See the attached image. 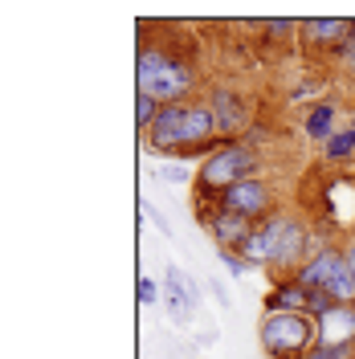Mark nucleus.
Wrapping results in <instances>:
<instances>
[{
	"mask_svg": "<svg viewBox=\"0 0 355 359\" xmlns=\"http://www.w3.org/2000/svg\"><path fill=\"white\" fill-rule=\"evenodd\" d=\"M225 143L229 139L221 135V123H217V111H213L208 98L159 107L156 127L147 131V147L156 156H172V159H208Z\"/></svg>",
	"mask_w": 355,
	"mask_h": 359,
	"instance_id": "obj_1",
	"label": "nucleus"
},
{
	"mask_svg": "<svg viewBox=\"0 0 355 359\" xmlns=\"http://www.w3.org/2000/svg\"><path fill=\"white\" fill-rule=\"evenodd\" d=\"M314 245L319 241L311 237L307 217L294 212V208H278L253 229V237L237 249V257L249 269H269L274 278H290V273L302 269V262L314 253Z\"/></svg>",
	"mask_w": 355,
	"mask_h": 359,
	"instance_id": "obj_2",
	"label": "nucleus"
},
{
	"mask_svg": "<svg viewBox=\"0 0 355 359\" xmlns=\"http://www.w3.org/2000/svg\"><path fill=\"white\" fill-rule=\"evenodd\" d=\"M257 168H262L257 147L245 143V139H229V143L217 147L208 159H200V168H196V196H200V204L217 201V196L229 192L233 184L257 176Z\"/></svg>",
	"mask_w": 355,
	"mask_h": 359,
	"instance_id": "obj_3",
	"label": "nucleus"
},
{
	"mask_svg": "<svg viewBox=\"0 0 355 359\" xmlns=\"http://www.w3.org/2000/svg\"><path fill=\"white\" fill-rule=\"evenodd\" d=\"M294 278L307 290H319L327 298H335L339 306H355V278H351V266H347V253H343V241L314 245V253L302 262V269Z\"/></svg>",
	"mask_w": 355,
	"mask_h": 359,
	"instance_id": "obj_4",
	"label": "nucleus"
},
{
	"mask_svg": "<svg viewBox=\"0 0 355 359\" xmlns=\"http://www.w3.org/2000/svg\"><path fill=\"white\" fill-rule=\"evenodd\" d=\"M319 339L311 314H286V311H266L257 323V343L269 359H307Z\"/></svg>",
	"mask_w": 355,
	"mask_h": 359,
	"instance_id": "obj_5",
	"label": "nucleus"
},
{
	"mask_svg": "<svg viewBox=\"0 0 355 359\" xmlns=\"http://www.w3.org/2000/svg\"><path fill=\"white\" fill-rule=\"evenodd\" d=\"M139 90L152 94L159 107H172V102H192L196 94V66L184 62L180 53H172L163 66H152L139 74Z\"/></svg>",
	"mask_w": 355,
	"mask_h": 359,
	"instance_id": "obj_6",
	"label": "nucleus"
},
{
	"mask_svg": "<svg viewBox=\"0 0 355 359\" xmlns=\"http://www.w3.org/2000/svg\"><path fill=\"white\" fill-rule=\"evenodd\" d=\"M213 208H221V212H233V217H245V221L262 224L269 212H278L282 204H278V192H274V184L262 176H249L241 184H233L229 192H221L217 201H208Z\"/></svg>",
	"mask_w": 355,
	"mask_h": 359,
	"instance_id": "obj_7",
	"label": "nucleus"
},
{
	"mask_svg": "<svg viewBox=\"0 0 355 359\" xmlns=\"http://www.w3.org/2000/svg\"><path fill=\"white\" fill-rule=\"evenodd\" d=\"M200 224H204V233L217 241V249H237L253 237V229L257 224L245 221V217H233V212H221V208H208V204H200Z\"/></svg>",
	"mask_w": 355,
	"mask_h": 359,
	"instance_id": "obj_8",
	"label": "nucleus"
},
{
	"mask_svg": "<svg viewBox=\"0 0 355 359\" xmlns=\"http://www.w3.org/2000/svg\"><path fill=\"white\" fill-rule=\"evenodd\" d=\"M351 29H355V21H343V17H311V21L298 25L307 49H331V53H343Z\"/></svg>",
	"mask_w": 355,
	"mask_h": 359,
	"instance_id": "obj_9",
	"label": "nucleus"
},
{
	"mask_svg": "<svg viewBox=\"0 0 355 359\" xmlns=\"http://www.w3.org/2000/svg\"><path fill=\"white\" fill-rule=\"evenodd\" d=\"M208 102L217 111V123H221L225 139H237L249 127V102H245V94H237V90H229V86H217L208 94Z\"/></svg>",
	"mask_w": 355,
	"mask_h": 359,
	"instance_id": "obj_10",
	"label": "nucleus"
},
{
	"mask_svg": "<svg viewBox=\"0 0 355 359\" xmlns=\"http://www.w3.org/2000/svg\"><path fill=\"white\" fill-rule=\"evenodd\" d=\"M163 302H168L172 323H188L192 306L200 302V290H192V282L180 273V266H168V269H163Z\"/></svg>",
	"mask_w": 355,
	"mask_h": 359,
	"instance_id": "obj_11",
	"label": "nucleus"
},
{
	"mask_svg": "<svg viewBox=\"0 0 355 359\" xmlns=\"http://www.w3.org/2000/svg\"><path fill=\"white\" fill-rule=\"evenodd\" d=\"M323 347H355V306H331L323 318H314Z\"/></svg>",
	"mask_w": 355,
	"mask_h": 359,
	"instance_id": "obj_12",
	"label": "nucleus"
},
{
	"mask_svg": "<svg viewBox=\"0 0 355 359\" xmlns=\"http://www.w3.org/2000/svg\"><path fill=\"white\" fill-rule=\"evenodd\" d=\"M339 127H343V114H339V102H335V98H319V102H311L307 114H302V135H307L311 143H319V147H323Z\"/></svg>",
	"mask_w": 355,
	"mask_h": 359,
	"instance_id": "obj_13",
	"label": "nucleus"
},
{
	"mask_svg": "<svg viewBox=\"0 0 355 359\" xmlns=\"http://www.w3.org/2000/svg\"><path fill=\"white\" fill-rule=\"evenodd\" d=\"M266 311H286V314H311V290L290 273L274 278V290L266 294Z\"/></svg>",
	"mask_w": 355,
	"mask_h": 359,
	"instance_id": "obj_14",
	"label": "nucleus"
},
{
	"mask_svg": "<svg viewBox=\"0 0 355 359\" xmlns=\"http://www.w3.org/2000/svg\"><path fill=\"white\" fill-rule=\"evenodd\" d=\"M323 159H327V163H347V159H355V123H343V127L323 143Z\"/></svg>",
	"mask_w": 355,
	"mask_h": 359,
	"instance_id": "obj_15",
	"label": "nucleus"
},
{
	"mask_svg": "<svg viewBox=\"0 0 355 359\" xmlns=\"http://www.w3.org/2000/svg\"><path fill=\"white\" fill-rule=\"evenodd\" d=\"M156 118H159V102L152 98V94L139 90V94H135V127L143 131V139H147V131L156 127Z\"/></svg>",
	"mask_w": 355,
	"mask_h": 359,
	"instance_id": "obj_16",
	"label": "nucleus"
},
{
	"mask_svg": "<svg viewBox=\"0 0 355 359\" xmlns=\"http://www.w3.org/2000/svg\"><path fill=\"white\" fill-rule=\"evenodd\" d=\"M135 298H139V306H156V302H163V282H156V278H139V286H135Z\"/></svg>",
	"mask_w": 355,
	"mask_h": 359,
	"instance_id": "obj_17",
	"label": "nucleus"
},
{
	"mask_svg": "<svg viewBox=\"0 0 355 359\" xmlns=\"http://www.w3.org/2000/svg\"><path fill=\"white\" fill-rule=\"evenodd\" d=\"M307 359H355V347H323V343H314Z\"/></svg>",
	"mask_w": 355,
	"mask_h": 359,
	"instance_id": "obj_18",
	"label": "nucleus"
},
{
	"mask_svg": "<svg viewBox=\"0 0 355 359\" xmlns=\"http://www.w3.org/2000/svg\"><path fill=\"white\" fill-rule=\"evenodd\" d=\"M159 180H168V184H188V180H192V184H196V176H192V172H188V168H184V163H168V168H159Z\"/></svg>",
	"mask_w": 355,
	"mask_h": 359,
	"instance_id": "obj_19",
	"label": "nucleus"
},
{
	"mask_svg": "<svg viewBox=\"0 0 355 359\" xmlns=\"http://www.w3.org/2000/svg\"><path fill=\"white\" fill-rule=\"evenodd\" d=\"M217 253H221L225 269H229L233 278H245V273H249V266H245V262H241V257H237V253H233V249H217Z\"/></svg>",
	"mask_w": 355,
	"mask_h": 359,
	"instance_id": "obj_20",
	"label": "nucleus"
},
{
	"mask_svg": "<svg viewBox=\"0 0 355 359\" xmlns=\"http://www.w3.org/2000/svg\"><path fill=\"white\" fill-rule=\"evenodd\" d=\"M339 62L347 69V78L355 82V29H351V37H347V45H343V53H339Z\"/></svg>",
	"mask_w": 355,
	"mask_h": 359,
	"instance_id": "obj_21",
	"label": "nucleus"
},
{
	"mask_svg": "<svg viewBox=\"0 0 355 359\" xmlns=\"http://www.w3.org/2000/svg\"><path fill=\"white\" fill-rule=\"evenodd\" d=\"M343 253H347V266H351V278H355V229L343 237Z\"/></svg>",
	"mask_w": 355,
	"mask_h": 359,
	"instance_id": "obj_22",
	"label": "nucleus"
}]
</instances>
